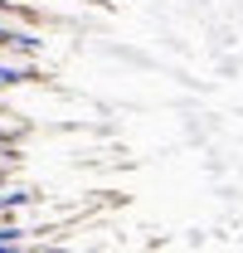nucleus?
<instances>
[{
	"label": "nucleus",
	"mask_w": 243,
	"mask_h": 253,
	"mask_svg": "<svg viewBox=\"0 0 243 253\" xmlns=\"http://www.w3.org/2000/svg\"><path fill=\"white\" fill-rule=\"evenodd\" d=\"M15 244H20V229L5 224V229H0V249H15Z\"/></svg>",
	"instance_id": "nucleus-1"
},
{
	"label": "nucleus",
	"mask_w": 243,
	"mask_h": 253,
	"mask_svg": "<svg viewBox=\"0 0 243 253\" xmlns=\"http://www.w3.org/2000/svg\"><path fill=\"white\" fill-rule=\"evenodd\" d=\"M0 39H5V30H0Z\"/></svg>",
	"instance_id": "nucleus-2"
}]
</instances>
